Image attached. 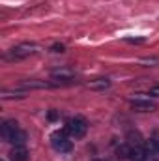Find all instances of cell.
Returning a JSON list of instances; mask_svg holds the SVG:
<instances>
[{
	"label": "cell",
	"mask_w": 159,
	"mask_h": 161,
	"mask_svg": "<svg viewBox=\"0 0 159 161\" xmlns=\"http://www.w3.org/2000/svg\"><path fill=\"white\" fill-rule=\"evenodd\" d=\"M146 156H148V152H146V148H142V146H135V148L131 150V159L133 161H144Z\"/></svg>",
	"instance_id": "8fae6325"
},
{
	"label": "cell",
	"mask_w": 159,
	"mask_h": 161,
	"mask_svg": "<svg viewBox=\"0 0 159 161\" xmlns=\"http://www.w3.org/2000/svg\"><path fill=\"white\" fill-rule=\"evenodd\" d=\"M131 107L135 111H142V113H150V111L157 109V105L150 99H131Z\"/></svg>",
	"instance_id": "277c9868"
},
{
	"label": "cell",
	"mask_w": 159,
	"mask_h": 161,
	"mask_svg": "<svg viewBox=\"0 0 159 161\" xmlns=\"http://www.w3.org/2000/svg\"><path fill=\"white\" fill-rule=\"evenodd\" d=\"M125 41H129V43H142L144 40H142V38H127Z\"/></svg>",
	"instance_id": "9a60e30c"
},
{
	"label": "cell",
	"mask_w": 159,
	"mask_h": 161,
	"mask_svg": "<svg viewBox=\"0 0 159 161\" xmlns=\"http://www.w3.org/2000/svg\"><path fill=\"white\" fill-rule=\"evenodd\" d=\"M52 86L51 82H45V80H28V82H23V88H49Z\"/></svg>",
	"instance_id": "7c38bea8"
},
{
	"label": "cell",
	"mask_w": 159,
	"mask_h": 161,
	"mask_svg": "<svg viewBox=\"0 0 159 161\" xmlns=\"http://www.w3.org/2000/svg\"><path fill=\"white\" fill-rule=\"evenodd\" d=\"M88 88L90 90H96V92H103L107 88H111V80L109 79H94L88 82Z\"/></svg>",
	"instance_id": "ba28073f"
},
{
	"label": "cell",
	"mask_w": 159,
	"mask_h": 161,
	"mask_svg": "<svg viewBox=\"0 0 159 161\" xmlns=\"http://www.w3.org/2000/svg\"><path fill=\"white\" fill-rule=\"evenodd\" d=\"M157 148H159V141H157Z\"/></svg>",
	"instance_id": "e0dca14e"
},
{
	"label": "cell",
	"mask_w": 159,
	"mask_h": 161,
	"mask_svg": "<svg viewBox=\"0 0 159 161\" xmlns=\"http://www.w3.org/2000/svg\"><path fill=\"white\" fill-rule=\"evenodd\" d=\"M131 146L129 144H120L116 148V158L118 159H131Z\"/></svg>",
	"instance_id": "30bf717a"
},
{
	"label": "cell",
	"mask_w": 159,
	"mask_h": 161,
	"mask_svg": "<svg viewBox=\"0 0 159 161\" xmlns=\"http://www.w3.org/2000/svg\"><path fill=\"white\" fill-rule=\"evenodd\" d=\"M17 129H19V125H17V122H15V120H6L4 124H2V137L8 141V139L17 131Z\"/></svg>",
	"instance_id": "52a82bcc"
},
{
	"label": "cell",
	"mask_w": 159,
	"mask_h": 161,
	"mask_svg": "<svg viewBox=\"0 0 159 161\" xmlns=\"http://www.w3.org/2000/svg\"><path fill=\"white\" fill-rule=\"evenodd\" d=\"M51 144H52V148L56 150V152H69L71 150V141H69V137L66 135V131H56V133H52L51 135Z\"/></svg>",
	"instance_id": "6da1fadb"
},
{
	"label": "cell",
	"mask_w": 159,
	"mask_h": 161,
	"mask_svg": "<svg viewBox=\"0 0 159 161\" xmlns=\"http://www.w3.org/2000/svg\"><path fill=\"white\" fill-rule=\"evenodd\" d=\"M86 129H88V125H86V122L82 120V118H71V120H68V124H66V133L71 135V137H75V139L84 137L86 135Z\"/></svg>",
	"instance_id": "7a4b0ae2"
},
{
	"label": "cell",
	"mask_w": 159,
	"mask_h": 161,
	"mask_svg": "<svg viewBox=\"0 0 159 161\" xmlns=\"http://www.w3.org/2000/svg\"><path fill=\"white\" fill-rule=\"evenodd\" d=\"M51 77L52 79H56V82H60V84H68V82H73V71H69V69H54L52 73H51Z\"/></svg>",
	"instance_id": "5b68a950"
},
{
	"label": "cell",
	"mask_w": 159,
	"mask_h": 161,
	"mask_svg": "<svg viewBox=\"0 0 159 161\" xmlns=\"http://www.w3.org/2000/svg\"><path fill=\"white\" fill-rule=\"evenodd\" d=\"M9 158H11V161H28L30 154L26 152L25 146H15V148L9 152Z\"/></svg>",
	"instance_id": "8992f818"
},
{
	"label": "cell",
	"mask_w": 159,
	"mask_h": 161,
	"mask_svg": "<svg viewBox=\"0 0 159 161\" xmlns=\"http://www.w3.org/2000/svg\"><path fill=\"white\" fill-rule=\"evenodd\" d=\"M51 51H52V53H64V45H62V43H54V45L51 47Z\"/></svg>",
	"instance_id": "5bb4252c"
},
{
	"label": "cell",
	"mask_w": 159,
	"mask_h": 161,
	"mask_svg": "<svg viewBox=\"0 0 159 161\" xmlns=\"http://www.w3.org/2000/svg\"><path fill=\"white\" fill-rule=\"evenodd\" d=\"M36 43H19L17 47H13L11 49V53H9V58H15V60H21V58H26V56H30V54H34L36 53Z\"/></svg>",
	"instance_id": "3957f363"
},
{
	"label": "cell",
	"mask_w": 159,
	"mask_h": 161,
	"mask_svg": "<svg viewBox=\"0 0 159 161\" xmlns=\"http://www.w3.org/2000/svg\"><path fill=\"white\" fill-rule=\"evenodd\" d=\"M96 161H103V159H96Z\"/></svg>",
	"instance_id": "2e32d148"
},
{
	"label": "cell",
	"mask_w": 159,
	"mask_h": 161,
	"mask_svg": "<svg viewBox=\"0 0 159 161\" xmlns=\"http://www.w3.org/2000/svg\"><path fill=\"white\" fill-rule=\"evenodd\" d=\"M8 141H9L13 146H23V144L26 142V133H25L23 129H17V131H15V133L8 139Z\"/></svg>",
	"instance_id": "9c48e42d"
},
{
	"label": "cell",
	"mask_w": 159,
	"mask_h": 161,
	"mask_svg": "<svg viewBox=\"0 0 159 161\" xmlns=\"http://www.w3.org/2000/svg\"><path fill=\"white\" fill-rule=\"evenodd\" d=\"M127 139H129L135 146H140V142H142V137H140L139 131H129V133H127Z\"/></svg>",
	"instance_id": "4fadbf2b"
}]
</instances>
